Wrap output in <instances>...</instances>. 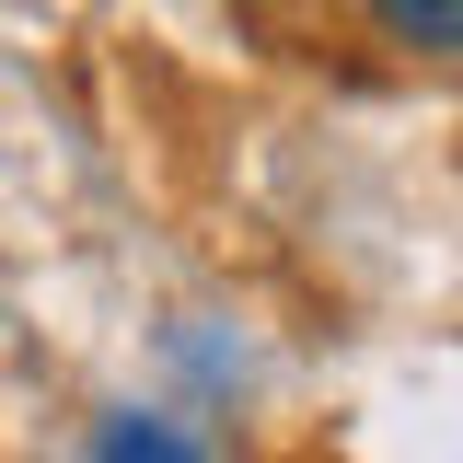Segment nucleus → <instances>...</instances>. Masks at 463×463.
<instances>
[{"label": "nucleus", "instance_id": "1", "mask_svg": "<svg viewBox=\"0 0 463 463\" xmlns=\"http://www.w3.org/2000/svg\"><path fill=\"white\" fill-rule=\"evenodd\" d=\"M371 12V35L405 58H463V0H359Z\"/></svg>", "mask_w": 463, "mask_h": 463}, {"label": "nucleus", "instance_id": "2", "mask_svg": "<svg viewBox=\"0 0 463 463\" xmlns=\"http://www.w3.org/2000/svg\"><path fill=\"white\" fill-rule=\"evenodd\" d=\"M93 463H209L174 417H105V440H93Z\"/></svg>", "mask_w": 463, "mask_h": 463}]
</instances>
